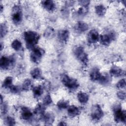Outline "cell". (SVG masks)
<instances>
[{"mask_svg": "<svg viewBox=\"0 0 126 126\" xmlns=\"http://www.w3.org/2000/svg\"><path fill=\"white\" fill-rule=\"evenodd\" d=\"M89 29V25L83 21H78L75 25L74 30L78 33H82L87 31Z\"/></svg>", "mask_w": 126, "mask_h": 126, "instance_id": "15", "label": "cell"}, {"mask_svg": "<svg viewBox=\"0 0 126 126\" xmlns=\"http://www.w3.org/2000/svg\"><path fill=\"white\" fill-rule=\"evenodd\" d=\"M26 46L28 49H33L38 43L40 35L36 32L32 31H25L23 34Z\"/></svg>", "mask_w": 126, "mask_h": 126, "instance_id": "1", "label": "cell"}, {"mask_svg": "<svg viewBox=\"0 0 126 126\" xmlns=\"http://www.w3.org/2000/svg\"><path fill=\"white\" fill-rule=\"evenodd\" d=\"M95 12L98 16H103L106 12V9L103 5L99 4L95 7Z\"/></svg>", "mask_w": 126, "mask_h": 126, "instance_id": "26", "label": "cell"}, {"mask_svg": "<svg viewBox=\"0 0 126 126\" xmlns=\"http://www.w3.org/2000/svg\"><path fill=\"white\" fill-rule=\"evenodd\" d=\"M16 58L14 55L9 56H3L0 59V67L1 69L6 70L14 65Z\"/></svg>", "mask_w": 126, "mask_h": 126, "instance_id": "6", "label": "cell"}, {"mask_svg": "<svg viewBox=\"0 0 126 126\" xmlns=\"http://www.w3.org/2000/svg\"><path fill=\"white\" fill-rule=\"evenodd\" d=\"M53 102V100L51 96L49 94H46L43 99V104L45 106H48L51 104Z\"/></svg>", "mask_w": 126, "mask_h": 126, "instance_id": "32", "label": "cell"}, {"mask_svg": "<svg viewBox=\"0 0 126 126\" xmlns=\"http://www.w3.org/2000/svg\"><path fill=\"white\" fill-rule=\"evenodd\" d=\"M46 109V106L43 103H38L35 106L33 112L35 114L42 116L44 113Z\"/></svg>", "mask_w": 126, "mask_h": 126, "instance_id": "24", "label": "cell"}, {"mask_svg": "<svg viewBox=\"0 0 126 126\" xmlns=\"http://www.w3.org/2000/svg\"><path fill=\"white\" fill-rule=\"evenodd\" d=\"M81 112L80 108L75 105L69 106L67 108L68 115L71 118L76 117L79 115Z\"/></svg>", "mask_w": 126, "mask_h": 126, "instance_id": "17", "label": "cell"}, {"mask_svg": "<svg viewBox=\"0 0 126 126\" xmlns=\"http://www.w3.org/2000/svg\"><path fill=\"white\" fill-rule=\"evenodd\" d=\"M111 81V77L107 73L103 74H101V75L98 80V82L103 86H107L110 84Z\"/></svg>", "mask_w": 126, "mask_h": 126, "instance_id": "21", "label": "cell"}, {"mask_svg": "<svg viewBox=\"0 0 126 126\" xmlns=\"http://www.w3.org/2000/svg\"><path fill=\"white\" fill-rule=\"evenodd\" d=\"M75 2L74 1H65L66 5V6H71L74 4V3Z\"/></svg>", "mask_w": 126, "mask_h": 126, "instance_id": "39", "label": "cell"}, {"mask_svg": "<svg viewBox=\"0 0 126 126\" xmlns=\"http://www.w3.org/2000/svg\"><path fill=\"white\" fill-rule=\"evenodd\" d=\"M110 74L114 77H120L125 75V71L120 67L114 65L110 69Z\"/></svg>", "mask_w": 126, "mask_h": 126, "instance_id": "16", "label": "cell"}, {"mask_svg": "<svg viewBox=\"0 0 126 126\" xmlns=\"http://www.w3.org/2000/svg\"><path fill=\"white\" fill-rule=\"evenodd\" d=\"M57 106L59 109H66L69 106V102L68 100H61L57 102Z\"/></svg>", "mask_w": 126, "mask_h": 126, "instance_id": "28", "label": "cell"}, {"mask_svg": "<svg viewBox=\"0 0 126 126\" xmlns=\"http://www.w3.org/2000/svg\"><path fill=\"white\" fill-rule=\"evenodd\" d=\"M11 19L13 23L16 25H18L21 23L23 20V13L20 5H15L12 7Z\"/></svg>", "mask_w": 126, "mask_h": 126, "instance_id": "5", "label": "cell"}, {"mask_svg": "<svg viewBox=\"0 0 126 126\" xmlns=\"http://www.w3.org/2000/svg\"><path fill=\"white\" fill-rule=\"evenodd\" d=\"M43 87L41 85H38L33 87L32 88V91L34 97L35 98L40 97L43 93Z\"/></svg>", "mask_w": 126, "mask_h": 126, "instance_id": "20", "label": "cell"}, {"mask_svg": "<svg viewBox=\"0 0 126 126\" xmlns=\"http://www.w3.org/2000/svg\"><path fill=\"white\" fill-rule=\"evenodd\" d=\"M8 32V27L5 23H1L0 27V38H2Z\"/></svg>", "mask_w": 126, "mask_h": 126, "instance_id": "30", "label": "cell"}, {"mask_svg": "<svg viewBox=\"0 0 126 126\" xmlns=\"http://www.w3.org/2000/svg\"><path fill=\"white\" fill-rule=\"evenodd\" d=\"M44 53L45 51L42 48L35 47L32 50V52L30 54L31 61L34 63H39L41 61Z\"/></svg>", "mask_w": 126, "mask_h": 126, "instance_id": "7", "label": "cell"}, {"mask_svg": "<svg viewBox=\"0 0 126 126\" xmlns=\"http://www.w3.org/2000/svg\"><path fill=\"white\" fill-rule=\"evenodd\" d=\"M61 80L63 84L70 91H75L79 87V84L77 80L70 77L67 74H62L61 76Z\"/></svg>", "mask_w": 126, "mask_h": 126, "instance_id": "2", "label": "cell"}, {"mask_svg": "<svg viewBox=\"0 0 126 126\" xmlns=\"http://www.w3.org/2000/svg\"><path fill=\"white\" fill-rule=\"evenodd\" d=\"M73 52L75 57L82 63L87 64L89 61L87 54L85 52L83 47L81 46H76L74 47Z\"/></svg>", "mask_w": 126, "mask_h": 126, "instance_id": "4", "label": "cell"}, {"mask_svg": "<svg viewBox=\"0 0 126 126\" xmlns=\"http://www.w3.org/2000/svg\"><path fill=\"white\" fill-rule=\"evenodd\" d=\"M4 47V45H3V44L2 42H0V51H1Z\"/></svg>", "mask_w": 126, "mask_h": 126, "instance_id": "41", "label": "cell"}, {"mask_svg": "<svg viewBox=\"0 0 126 126\" xmlns=\"http://www.w3.org/2000/svg\"><path fill=\"white\" fill-rule=\"evenodd\" d=\"M8 104L6 102H4V101L0 103V112L1 115L6 114L8 112Z\"/></svg>", "mask_w": 126, "mask_h": 126, "instance_id": "33", "label": "cell"}, {"mask_svg": "<svg viewBox=\"0 0 126 126\" xmlns=\"http://www.w3.org/2000/svg\"><path fill=\"white\" fill-rule=\"evenodd\" d=\"M55 34L54 29L51 27H48L44 31L43 35L46 39H50L54 37Z\"/></svg>", "mask_w": 126, "mask_h": 126, "instance_id": "22", "label": "cell"}, {"mask_svg": "<svg viewBox=\"0 0 126 126\" xmlns=\"http://www.w3.org/2000/svg\"><path fill=\"white\" fill-rule=\"evenodd\" d=\"M117 97L121 100H125L126 99V93L125 92L120 91L117 93Z\"/></svg>", "mask_w": 126, "mask_h": 126, "instance_id": "37", "label": "cell"}, {"mask_svg": "<svg viewBox=\"0 0 126 126\" xmlns=\"http://www.w3.org/2000/svg\"><path fill=\"white\" fill-rule=\"evenodd\" d=\"M42 121L46 125H51L55 121L54 115L51 112L44 113L42 116H41Z\"/></svg>", "mask_w": 126, "mask_h": 126, "instance_id": "13", "label": "cell"}, {"mask_svg": "<svg viewBox=\"0 0 126 126\" xmlns=\"http://www.w3.org/2000/svg\"><path fill=\"white\" fill-rule=\"evenodd\" d=\"M21 118L25 121H31L33 118V114L27 107L23 106L21 109Z\"/></svg>", "mask_w": 126, "mask_h": 126, "instance_id": "11", "label": "cell"}, {"mask_svg": "<svg viewBox=\"0 0 126 126\" xmlns=\"http://www.w3.org/2000/svg\"><path fill=\"white\" fill-rule=\"evenodd\" d=\"M4 122L6 125L9 126H14L16 124V121L14 118L10 116H7L4 120Z\"/></svg>", "mask_w": 126, "mask_h": 126, "instance_id": "31", "label": "cell"}, {"mask_svg": "<svg viewBox=\"0 0 126 126\" xmlns=\"http://www.w3.org/2000/svg\"><path fill=\"white\" fill-rule=\"evenodd\" d=\"M3 11V6L1 4H0V12L2 13Z\"/></svg>", "mask_w": 126, "mask_h": 126, "instance_id": "42", "label": "cell"}, {"mask_svg": "<svg viewBox=\"0 0 126 126\" xmlns=\"http://www.w3.org/2000/svg\"><path fill=\"white\" fill-rule=\"evenodd\" d=\"M113 111L114 120L116 123H125L126 121V111L122 109L120 104H117L114 105L113 107Z\"/></svg>", "mask_w": 126, "mask_h": 126, "instance_id": "3", "label": "cell"}, {"mask_svg": "<svg viewBox=\"0 0 126 126\" xmlns=\"http://www.w3.org/2000/svg\"><path fill=\"white\" fill-rule=\"evenodd\" d=\"M116 87L118 89H124L126 87V80L125 78L122 79L116 84Z\"/></svg>", "mask_w": 126, "mask_h": 126, "instance_id": "36", "label": "cell"}, {"mask_svg": "<svg viewBox=\"0 0 126 126\" xmlns=\"http://www.w3.org/2000/svg\"><path fill=\"white\" fill-rule=\"evenodd\" d=\"M88 12V7H85V6H81L80 7L77 11V13L78 15H79L80 16H85L87 14V13Z\"/></svg>", "mask_w": 126, "mask_h": 126, "instance_id": "34", "label": "cell"}, {"mask_svg": "<svg viewBox=\"0 0 126 126\" xmlns=\"http://www.w3.org/2000/svg\"><path fill=\"white\" fill-rule=\"evenodd\" d=\"M42 7L47 11L49 12L54 11L56 8V3L53 0H42L41 2Z\"/></svg>", "mask_w": 126, "mask_h": 126, "instance_id": "14", "label": "cell"}, {"mask_svg": "<svg viewBox=\"0 0 126 126\" xmlns=\"http://www.w3.org/2000/svg\"><path fill=\"white\" fill-rule=\"evenodd\" d=\"M78 3L80 5H81V6L88 7L90 3V1L87 0H79Z\"/></svg>", "mask_w": 126, "mask_h": 126, "instance_id": "38", "label": "cell"}, {"mask_svg": "<svg viewBox=\"0 0 126 126\" xmlns=\"http://www.w3.org/2000/svg\"><path fill=\"white\" fill-rule=\"evenodd\" d=\"M101 75L99 69L96 67L92 69L90 73V78L92 81H98Z\"/></svg>", "mask_w": 126, "mask_h": 126, "instance_id": "19", "label": "cell"}, {"mask_svg": "<svg viewBox=\"0 0 126 126\" xmlns=\"http://www.w3.org/2000/svg\"><path fill=\"white\" fill-rule=\"evenodd\" d=\"M116 35L114 32L100 35L99 41L100 43L105 46H108L111 42L116 39Z\"/></svg>", "mask_w": 126, "mask_h": 126, "instance_id": "9", "label": "cell"}, {"mask_svg": "<svg viewBox=\"0 0 126 126\" xmlns=\"http://www.w3.org/2000/svg\"><path fill=\"white\" fill-rule=\"evenodd\" d=\"M30 74L32 77L36 80L43 79L42 73L40 68L38 67H35L31 70Z\"/></svg>", "mask_w": 126, "mask_h": 126, "instance_id": "18", "label": "cell"}, {"mask_svg": "<svg viewBox=\"0 0 126 126\" xmlns=\"http://www.w3.org/2000/svg\"><path fill=\"white\" fill-rule=\"evenodd\" d=\"M58 125H59V126H65V125H66V124L64 122H61L58 124Z\"/></svg>", "mask_w": 126, "mask_h": 126, "instance_id": "40", "label": "cell"}, {"mask_svg": "<svg viewBox=\"0 0 126 126\" xmlns=\"http://www.w3.org/2000/svg\"><path fill=\"white\" fill-rule=\"evenodd\" d=\"M22 90L25 91H28L33 88L32 81L30 79H26L24 80L22 85Z\"/></svg>", "mask_w": 126, "mask_h": 126, "instance_id": "25", "label": "cell"}, {"mask_svg": "<svg viewBox=\"0 0 126 126\" xmlns=\"http://www.w3.org/2000/svg\"><path fill=\"white\" fill-rule=\"evenodd\" d=\"M11 47L15 51H19L22 48V43L18 39H15L11 43Z\"/></svg>", "mask_w": 126, "mask_h": 126, "instance_id": "29", "label": "cell"}, {"mask_svg": "<svg viewBox=\"0 0 126 126\" xmlns=\"http://www.w3.org/2000/svg\"><path fill=\"white\" fill-rule=\"evenodd\" d=\"M13 78L11 76L6 77L2 83V87L4 89H9L12 85Z\"/></svg>", "mask_w": 126, "mask_h": 126, "instance_id": "27", "label": "cell"}, {"mask_svg": "<svg viewBox=\"0 0 126 126\" xmlns=\"http://www.w3.org/2000/svg\"><path fill=\"white\" fill-rule=\"evenodd\" d=\"M9 89L10 90V91L11 93L17 94L20 92L21 90H22V88L20 87L19 86L13 85Z\"/></svg>", "mask_w": 126, "mask_h": 126, "instance_id": "35", "label": "cell"}, {"mask_svg": "<svg viewBox=\"0 0 126 126\" xmlns=\"http://www.w3.org/2000/svg\"><path fill=\"white\" fill-rule=\"evenodd\" d=\"M77 99L78 101L82 104H85L87 103L89 100V95L84 92H79L77 94Z\"/></svg>", "mask_w": 126, "mask_h": 126, "instance_id": "23", "label": "cell"}, {"mask_svg": "<svg viewBox=\"0 0 126 126\" xmlns=\"http://www.w3.org/2000/svg\"><path fill=\"white\" fill-rule=\"evenodd\" d=\"M98 32L95 29H92L88 32L87 35V41L90 44H94L99 40Z\"/></svg>", "mask_w": 126, "mask_h": 126, "instance_id": "10", "label": "cell"}, {"mask_svg": "<svg viewBox=\"0 0 126 126\" xmlns=\"http://www.w3.org/2000/svg\"><path fill=\"white\" fill-rule=\"evenodd\" d=\"M69 37V32L67 29H63L58 32V38L59 40L63 43H66Z\"/></svg>", "mask_w": 126, "mask_h": 126, "instance_id": "12", "label": "cell"}, {"mask_svg": "<svg viewBox=\"0 0 126 126\" xmlns=\"http://www.w3.org/2000/svg\"><path fill=\"white\" fill-rule=\"evenodd\" d=\"M103 112L98 104H95L93 106L91 109V117L94 121H98L103 117Z\"/></svg>", "mask_w": 126, "mask_h": 126, "instance_id": "8", "label": "cell"}]
</instances>
